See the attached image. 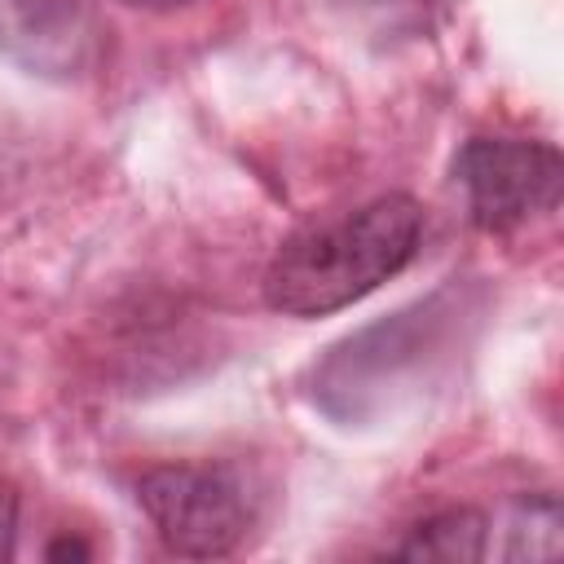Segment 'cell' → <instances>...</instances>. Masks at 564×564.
Here are the masks:
<instances>
[{"label":"cell","mask_w":564,"mask_h":564,"mask_svg":"<svg viewBox=\"0 0 564 564\" xmlns=\"http://www.w3.org/2000/svg\"><path fill=\"white\" fill-rule=\"evenodd\" d=\"M48 555L57 560V555H88V546H79V542H57V546H48Z\"/></svg>","instance_id":"cell-8"},{"label":"cell","mask_w":564,"mask_h":564,"mask_svg":"<svg viewBox=\"0 0 564 564\" xmlns=\"http://www.w3.org/2000/svg\"><path fill=\"white\" fill-rule=\"evenodd\" d=\"M423 238V212L405 194L375 198L344 220L286 238L264 273V300L291 317H322L401 273Z\"/></svg>","instance_id":"cell-1"},{"label":"cell","mask_w":564,"mask_h":564,"mask_svg":"<svg viewBox=\"0 0 564 564\" xmlns=\"http://www.w3.org/2000/svg\"><path fill=\"white\" fill-rule=\"evenodd\" d=\"M128 4H141V9H176L185 0H128Z\"/></svg>","instance_id":"cell-9"},{"label":"cell","mask_w":564,"mask_h":564,"mask_svg":"<svg viewBox=\"0 0 564 564\" xmlns=\"http://www.w3.org/2000/svg\"><path fill=\"white\" fill-rule=\"evenodd\" d=\"M97 44L93 0H0V53L31 75L66 79Z\"/></svg>","instance_id":"cell-4"},{"label":"cell","mask_w":564,"mask_h":564,"mask_svg":"<svg viewBox=\"0 0 564 564\" xmlns=\"http://www.w3.org/2000/svg\"><path fill=\"white\" fill-rule=\"evenodd\" d=\"M454 185L463 189L471 225L507 234L560 198V154L546 141L524 137H471L454 159Z\"/></svg>","instance_id":"cell-3"},{"label":"cell","mask_w":564,"mask_h":564,"mask_svg":"<svg viewBox=\"0 0 564 564\" xmlns=\"http://www.w3.org/2000/svg\"><path fill=\"white\" fill-rule=\"evenodd\" d=\"M405 560H485L489 555V520L471 507H454L441 516H427L410 529V538L397 546Z\"/></svg>","instance_id":"cell-5"},{"label":"cell","mask_w":564,"mask_h":564,"mask_svg":"<svg viewBox=\"0 0 564 564\" xmlns=\"http://www.w3.org/2000/svg\"><path fill=\"white\" fill-rule=\"evenodd\" d=\"M516 542L502 555H555L560 551V502L551 494L520 498L511 507V529Z\"/></svg>","instance_id":"cell-6"},{"label":"cell","mask_w":564,"mask_h":564,"mask_svg":"<svg viewBox=\"0 0 564 564\" xmlns=\"http://www.w3.org/2000/svg\"><path fill=\"white\" fill-rule=\"evenodd\" d=\"M137 498L167 551L189 560L229 555L251 529V494L234 467L172 463L141 476Z\"/></svg>","instance_id":"cell-2"},{"label":"cell","mask_w":564,"mask_h":564,"mask_svg":"<svg viewBox=\"0 0 564 564\" xmlns=\"http://www.w3.org/2000/svg\"><path fill=\"white\" fill-rule=\"evenodd\" d=\"M13 538H18V494L13 485H0V560L13 555Z\"/></svg>","instance_id":"cell-7"}]
</instances>
